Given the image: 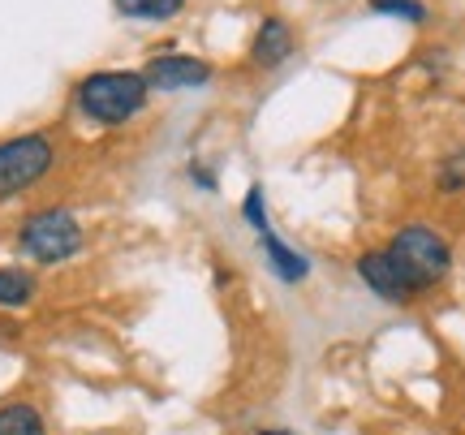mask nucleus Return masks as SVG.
Returning a JSON list of instances; mask_svg holds the SVG:
<instances>
[{
	"label": "nucleus",
	"instance_id": "obj_5",
	"mask_svg": "<svg viewBox=\"0 0 465 435\" xmlns=\"http://www.w3.org/2000/svg\"><path fill=\"white\" fill-rule=\"evenodd\" d=\"M151 91H190V86L212 83V65L199 56H182V52H168V56H151L143 69Z\"/></svg>",
	"mask_w": 465,
	"mask_h": 435
},
{
	"label": "nucleus",
	"instance_id": "obj_15",
	"mask_svg": "<svg viewBox=\"0 0 465 435\" xmlns=\"http://www.w3.org/2000/svg\"><path fill=\"white\" fill-rule=\"evenodd\" d=\"M190 182L199 185V190H207V194L216 190V177H212V173H203V164H194V168H190Z\"/></svg>",
	"mask_w": 465,
	"mask_h": 435
},
{
	"label": "nucleus",
	"instance_id": "obj_14",
	"mask_svg": "<svg viewBox=\"0 0 465 435\" xmlns=\"http://www.w3.org/2000/svg\"><path fill=\"white\" fill-rule=\"evenodd\" d=\"M242 220H246L250 229H263V224H267V203H263V190H259V185H250V190H246Z\"/></svg>",
	"mask_w": 465,
	"mask_h": 435
},
{
	"label": "nucleus",
	"instance_id": "obj_11",
	"mask_svg": "<svg viewBox=\"0 0 465 435\" xmlns=\"http://www.w3.org/2000/svg\"><path fill=\"white\" fill-rule=\"evenodd\" d=\"M116 14L134 22H168L185 9V0H113Z\"/></svg>",
	"mask_w": 465,
	"mask_h": 435
},
{
	"label": "nucleus",
	"instance_id": "obj_1",
	"mask_svg": "<svg viewBox=\"0 0 465 435\" xmlns=\"http://www.w3.org/2000/svg\"><path fill=\"white\" fill-rule=\"evenodd\" d=\"M383 251H388V259L405 276V285L414 289V298L431 293L435 285H444L452 272L449 237L440 233V229H431V224H401Z\"/></svg>",
	"mask_w": 465,
	"mask_h": 435
},
{
	"label": "nucleus",
	"instance_id": "obj_9",
	"mask_svg": "<svg viewBox=\"0 0 465 435\" xmlns=\"http://www.w3.org/2000/svg\"><path fill=\"white\" fill-rule=\"evenodd\" d=\"M0 435H48V419L35 401H0Z\"/></svg>",
	"mask_w": 465,
	"mask_h": 435
},
{
	"label": "nucleus",
	"instance_id": "obj_3",
	"mask_svg": "<svg viewBox=\"0 0 465 435\" xmlns=\"http://www.w3.org/2000/svg\"><path fill=\"white\" fill-rule=\"evenodd\" d=\"M147 95H151L147 78L143 74H125V69H116V74H91L74 91L78 108L95 125H125L130 117H138L147 108Z\"/></svg>",
	"mask_w": 465,
	"mask_h": 435
},
{
	"label": "nucleus",
	"instance_id": "obj_6",
	"mask_svg": "<svg viewBox=\"0 0 465 435\" xmlns=\"http://www.w3.org/2000/svg\"><path fill=\"white\" fill-rule=\"evenodd\" d=\"M353 272H358V281H362L380 302H392V306L414 302V289L405 285V276H401L397 263L388 259V251H362L353 259Z\"/></svg>",
	"mask_w": 465,
	"mask_h": 435
},
{
	"label": "nucleus",
	"instance_id": "obj_10",
	"mask_svg": "<svg viewBox=\"0 0 465 435\" xmlns=\"http://www.w3.org/2000/svg\"><path fill=\"white\" fill-rule=\"evenodd\" d=\"M39 293V276L26 268H0V311H22Z\"/></svg>",
	"mask_w": 465,
	"mask_h": 435
},
{
	"label": "nucleus",
	"instance_id": "obj_8",
	"mask_svg": "<svg viewBox=\"0 0 465 435\" xmlns=\"http://www.w3.org/2000/svg\"><path fill=\"white\" fill-rule=\"evenodd\" d=\"M289 52H293V31H289V22H284V17H267L263 26H259V35H254V48H250L254 65L276 69L289 61Z\"/></svg>",
	"mask_w": 465,
	"mask_h": 435
},
{
	"label": "nucleus",
	"instance_id": "obj_2",
	"mask_svg": "<svg viewBox=\"0 0 465 435\" xmlns=\"http://www.w3.org/2000/svg\"><path fill=\"white\" fill-rule=\"evenodd\" d=\"M83 246L86 233L69 207H44V212H31L17 224V251L26 254L31 263H39V268L69 263L74 254H83Z\"/></svg>",
	"mask_w": 465,
	"mask_h": 435
},
{
	"label": "nucleus",
	"instance_id": "obj_12",
	"mask_svg": "<svg viewBox=\"0 0 465 435\" xmlns=\"http://www.w3.org/2000/svg\"><path fill=\"white\" fill-rule=\"evenodd\" d=\"M435 185H440L444 194H461L465 190V147H457L452 155L440 160V168H435Z\"/></svg>",
	"mask_w": 465,
	"mask_h": 435
},
{
	"label": "nucleus",
	"instance_id": "obj_7",
	"mask_svg": "<svg viewBox=\"0 0 465 435\" xmlns=\"http://www.w3.org/2000/svg\"><path fill=\"white\" fill-rule=\"evenodd\" d=\"M259 233V251L267 259V272L281 281V285H302V281H311V259L298 251V246H289L276 229H272V220H267L263 229H254Z\"/></svg>",
	"mask_w": 465,
	"mask_h": 435
},
{
	"label": "nucleus",
	"instance_id": "obj_16",
	"mask_svg": "<svg viewBox=\"0 0 465 435\" xmlns=\"http://www.w3.org/2000/svg\"><path fill=\"white\" fill-rule=\"evenodd\" d=\"M254 435H298V431H289V427H263V431H254Z\"/></svg>",
	"mask_w": 465,
	"mask_h": 435
},
{
	"label": "nucleus",
	"instance_id": "obj_4",
	"mask_svg": "<svg viewBox=\"0 0 465 435\" xmlns=\"http://www.w3.org/2000/svg\"><path fill=\"white\" fill-rule=\"evenodd\" d=\"M52 164H56V151L48 134H22L0 143V203L35 190L52 173Z\"/></svg>",
	"mask_w": 465,
	"mask_h": 435
},
{
	"label": "nucleus",
	"instance_id": "obj_13",
	"mask_svg": "<svg viewBox=\"0 0 465 435\" xmlns=\"http://www.w3.org/2000/svg\"><path fill=\"white\" fill-rule=\"evenodd\" d=\"M371 9L388 17H405V22H427V5L422 0H371Z\"/></svg>",
	"mask_w": 465,
	"mask_h": 435
}]
</instances>
